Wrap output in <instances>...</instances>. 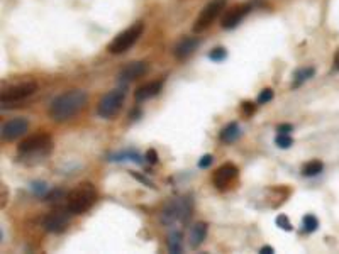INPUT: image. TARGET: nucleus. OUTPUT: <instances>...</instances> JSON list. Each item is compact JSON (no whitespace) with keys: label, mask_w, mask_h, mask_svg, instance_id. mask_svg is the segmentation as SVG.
Wrapping results in <instances>:
<instances>
[{"label":"nucleus","mask_w":339,"mask_h":254,"mask_svg":"<svg viewBox=\"0 0 339 254\" xmlns=\"http://www.w3.org/2000/svg\"><path fill=\"white\" fill-rule=\"evenodd\" d=\"M87 98H89V95L82 88H71V90L63 92V94L55 97L51 100V103H49V117L55 122L70 121L71 117H75L85 107Z\"/></svg>","instance_id":"1"},{"label":"nucleus","mask_w":339,"mask_h":254,"mask_svg":"<svg viewBox=\"0 0 339 254\" xmlns=\"http://www.w3.org/2000/svg\"><path fill=\"white\" fill-rule=\"evenodd\" d=\"M97 198H98V193H97V188L93 187V183L83 182L66 195V209L73 215H82L89 209H92L93 203L97 202Z\"/></svg>","instance_id":"2"},{"label":"nucleus","mask_w":339,"mask_h":254,"mask_svg":"<svg viewBox=\"0 0 339 254\" xmlns=\"http://www.w3.org/2000/svg\"><path fill=\"white\" fill-rule=\"evenodd\" d=\"M144 32V22L138 21L132 26H129L127 29H124L123 32H119L112 41L107 44V51L110 55H123L127 49H131L132 46L138 42V39L143 36Z\"/></svg>","instance_id":"3"},{"label":"nucleus","mask_w":339,"mask_h":254,"mask_svg":"<svg viewBox=\"0 0 339 254\" xmlns=\"http://www.w3.org/2000/svg\"><path fill=\"white\" fill-rule=\"evenodd\" d=\"M53 148V139L48 132H39L34 136L28 137L17 146L19 156L24 159L28 158H37V156H46Z\"/></svg>","instance_id":"4"},{"label":"nucleus","mask_w":339,"mask_h":254,"mask_svg":"<svg viewBox=\"0 0 339 254\" xmlns=\"http://www.w3.org/2000/svg\"><path fill=\"white\" fill-rule=\"evenodd\" d=\"M125 100V90L124 88H112L110 92L104 95L98 102L97 114L102 119H114L121 112Z\"/></svg>","instance_id":"5"},{"label":"nucleus","mask_w":339,"mask_h":254,"mask_svg":"<svg viewBox=\"0 0 339 254\" xmlns=\"http://www.w3.org/2000/svg\"><path fill=\"white\" fill-rule=\"evenodd\" d=\"M227 0H211L209 3H205V7L200 10L199 17L195 19V24H193V32L200 34L204 31H207L212 26V22L219 17V14L224 10Z\"/></svg>","instance_id":"6"},{"label":"nucleus","mask_w":339,"mask_h":254,"mask_svg":"<svg viewBox=\"0 0 339 254\" xmlns=\"http://www.w3.org/2000/svg\"><path fill=\"white\" fill-rule=\"evenodd\" d=\"M37 92V83L36 82H22L12 87L5 88L0 94V100L2 103H12V102H22V100L29 98L31 95H34Z\"/></svg>","instance_id":"7"},{"label":"nucleus","mask_w":339,"mask_h":254,"mask_svg":"<svg viewBox=\"0 0 339 254\" xmlns=\"http://www.w3.org/2000/svg\"><path fill=\"white\" fill-rule=\"evenodd\" d=\"M71 215H73V214L66 209V205H64V209H55L53 212H49L46 217L43 219L44 230L53 232V234L63 232V230L68 227V224H70Z\"/></svg>","instance_id":"8"},{"label":"nucleus","mask_w":339,"mask_h":254,"mask_svg":"<svg viewBox=\"0 0 339 254\" xmlns=\"http://www.w3.org/2000/svg\"><path fill=\"white\" fill-rule=\"evenodd\" d=\"M239 176V168L232 163H224L222 166H219L212 175V183L217 190H227L234 180Z\"/></svg>","instance_id":"9"},{"label":"nucleus","mask_w":339,"mask_h":254,"mask_svg":"<svg viewBox=\"0 0 339 254\" xmlns=\"http://www.w3.org/2000/svg\"><path fill=\"white\" fill-rule=\"evenodd\" d=\"M249 12H251V3H239V5L231 7V9H227V12L222 15V19H220V28L226 31L238 28L243 22V19H245Z\"/></svg>","instance_id":"10"},{"label":"nucleus","mask_w":339,"mask_h":254,"mask_svg":"<svg viewBox=\"0 0 339 254\" xmlns=\"http://www.w3.org/2000/svg\"><path fill=\"white\" fill-rule=\"evenodd\" d=\"M29 130V121L26 117H16L2 124V139L10 142L24 136Z\"/></svg>","instance_id":"11"},{"label":"nucleus","mask_w":339,"mask_h":254,"mask_svg":"<svg viewBox=\"0 0 339 254\" xmlns=\"http://www.w3.org/2000/svg\"><path fill=\"white\" fill-rule=\"evenodd\" d=\"M150 70V66H148L146 61H132V63H129L127 66H124L123 70L119 73V82L121 83H131L134 82V80L141 78V76H144Z\"/></svg>","instance_id":"12"},{"label":"nucleus","mask_w":339,"mask_h":254,"mask_svg":"<svg viewBox=\"0 0 339 254\" xmlns=\"http://www.w3.org/2000/svg\"><path fill=\"white\" fill-rule=\"evenodd\" d=\"M199 44H200V39H197V37H192V36L184 37V39L178 41L177 46L173 48V56L177 58L178 61H184L193 55V51L199 48Z\"/></svg>","instance_id":"13"},{"label":"nucleus","mask_w":339,"mask_h":254,"mask_svg":"<svg viewBox=\"0 0 339 254\" xmlns=\"http://www.w3.org/2000/svg\"><path fill=\"white\" fill-rule=\"evenodd\" d=\"M161 88H163V80H153V82L141 85L134 92V100L136 102H144V100L153 98L161 92Z\"/></svg>","instance_id":"14"},{"label":"nucleus","mask_w":339,"mask_h":254,"mask_svg":"<svg viewBox=\"0 0 339 254\" xmlns=\"http://www.w3.org/2000/svg\"><path fill=\"white\" fill-rule=\"evenodd\" d=\"M182 217V198L171 200L170 203H166V207L161 212V222L165 225H173L177 221H180Z\"/></svg>","instance_id":"15"},{"label":"nucleus","mask_w":339,"mask_h":254,"mask_svg":"<svg viewBox=\"0 0 339 254\" xmlns=\"http://www.w3.org/2000/svg\"><path fill=\"white\" fill-rule=\"evenodd\" d=\"M207 232H209L207 222H197V224H193L192 230H190V248L192 249L199 248L202 242L205 241V237H207Z\"/></svg>","instance_id":"16"},{"label":"nucleus","mask_w":339,"mask_h":254,"mask_svg":"<svg viewBox=\"0 0 339 254\" xmlns=\"http://www.w3.org/2000/svg\"><path fill=\"white\" fill-rule=\"evenodd\" d=\"M239 137V126L238 122H229L222 130H220V141L226 142V144H231Z\"/></svg>","instance_id":"17"},{"label":"nucleus","mask_w":339,"mask_h":254,"mask_svg":"<svg viewBox=\"0 0 339 254\" xmlns=\"http://www.w3.org/2000/svg\"><path fill=\"white\" fill-rule=\"evenodd\" d=\"M314 75H315V70L312 66L300 68V70H297L295 75H293V88H299L300 85H304L307 80H310Z\"/></svg>","instance_id":"18"},{"label":"nucleus","mask_w":339,"mask_h":254,"mask_svg":"<svg viewBox=\"0 0 339 254\" xmlns=\"http://www.w3.org/2000/svg\"><path fill=\"white\" fill-rule=\"evenodd\" d=\"M168 249L170 253L173 254H180L184 251V236L178 230H173V232L168 236Z\"/></svg>","instance_id":"19"},{"label":"nucleus","mask_w":339,"mask_h":254,"mask_svg":"<svg viewBox=\"0 0 339 254\" xmlns=\"http://www.w3.org/2000/svg\"><path fill=\"white\" fill-rule=\"evenodd\" d=\"M324 169V163L322 161H319V159H312V161H308V163L304 164V168H302V175L304 176H307V178H310V176H315V175H319Z\"/></svg>","instance_id":"20"},{"label":"nucleus","mask_w":339,"mask_h":254,"mask_svg":"<svg viewBox=\"0 0 339 254\" xmlns=\"http://www.w3.org/2000/svg\"><path fill=\"white\" fill-rule=\"evenodd\" d=\"M112 161H125V159H131L134 161V163L138 164H143V161H146L143 156L138 155L136 151H123V153H117V155H114L112 158H110Z\"/></svg>","instance_id":"21"},{"label":"nucleus","mask_w":339,"mask_h":254,"mask_svg":"<svg viewBox=\"0 0 339 254\" xmlns=\"http://www.w3.org/2000/svg\"><path fill=\"white\" fill-rule=\"evenodd\" d=\"M68 193H64L62 188H55V190H49L46 195H44V200H48L49 203H56L60 202L63 197H66Z\"/></svg>","instance_id":"22"},{"label":"nucleus","mask_w":339,"mask_h":254,"mask_svg":"<svg viewBox=\"0 0 339 254\" xmlns=\"http://www.w3.org/2000/svg\"><path fill=\"white\" fill-rule=\"evenodd\" d=\"M227 58V51L226 48H214L211 53H209V60L211 61H216V63H219V61H224Z\"/></svg>","instance_id":"23"},{"label":"nucleus","mask_w":339,"mask_h":254,"mask_svg":"<svg viewBox=\"0 0 339 254\" xmlns=\"http://www.w3.org/2000/svg\"><path fill=\"white\" fill-rule=\"evenodd\" d=\"M275 144L278 146V148H281V149H288L293 144V139L288 136V134H277Z\"/></svg>","instance_id":"24"},{"label":"nucleus","mask_w":339,"mask_h":254,"mask_svg":"<svg viewBox=\"0 0 339 254\" xmlns=\"http://www.w3.org/2000/svg\"><path fill=\"white\" fill-rule=\"evenodd\" d=\"M273 97H275V94H273L272 88H263V90L260 92V95H258V98H256V103H260V105L268 103V102H272Z\"/></svg>","instance_id":"25"},{"label":"nucleus","mask_w":339,"mask_h":254,"mask_svg":"<svg viewBox=\"0 0 339 254\" xmlns=\"http://www.w3.org/2000/svg\"><path fill=\"white\" fill-rule=\"evenodd\" d=\"M317 227H319V222L314 215H306V217H304V230H306V232H314Z\"/></svg>","instance_id":"26"},{"label":"nucleus","mask_w":339,"mask_h":254,"mask_svg":"<svg viewBox=\"0 0 339 254\" xmlns=\"http://www.w3.org/2000/svg\"><path fill=\"white\" fill-rule=\"evenodd\" d=\"M277 225L280 227V229H283V230H287V232H292L293 230V225L288 222V217L287 215H278L277 217Z\"/></svg>","instance_id":"27"},{"label":"nucleus","mask_w":339,"mask_h":254,"mask_svg":"<svg viewBox=\"0 0 339 254\" xmlns=\"http://www.w3.org/2000/svg\"><path fill=\"white\" fill-rule=\"evenodd\" d=\"M241 112L246 115V117H251L254 112H256V103H253V102H243L241 103Z\"/></svg>","instance_id":"28"},{"label":"nucleus","mask_w":339,"mask_h":254,"mask_svg":"<svg viewBox=\"0 0 339 254\" xmlns=\"http://www.w3.org/2000/svg\"><path fill=\"white\" fill-rule=\"evenodd\" d=\"M144 159H146L150 164H156V163H158L159 158H158V153H156V149H153V148L148 149L146 155H144Z\"/></svg>","instance_id":"29"},{"label":"nucleus","mask_w":339,"mask_h":254,"mask_svg":"<svg viewBox=\"0 0 339 254\" xmlns=\"http://www.w3.org/2000/svg\"><path fill=\"white\" fill-rule=\"evenodd\" d=\"M32 190L36 191L37 195H44L46 191H49V188H48V185L46 183H43V182H32Z\"/></svg>","instance_id":"30"},{"label":"nucleus","mask_w":339,"mask_h":254,"mask_svg":"<svg viewBox=\"0 0 339 254\" xmlns=\"http://www.w3.org/2000/svg\"><path fill=\"white\" fill-rule=\"evenodd\" d=\"M212 161H214V156H212V155H204L200 158V161H199V168H202V169L209 168L212 164Z\"/></svg>","instance_id":"31"},{"label":"nucleus","mask_w":339,"mask_h":254,"mask_svg":"<svg viewBox=\"0 0 339 254\" xmlns=\"http://www.w3.org/2000/svg\"><path fill=\"white\" fill-rule=\"evenodd\" d=\"M132 176H134L136 180H138V182H141V183H144L146 185V187H150V188H156L154 185H153V182H150V180L146 178V176H143V175H139V173H132Z\"/></svg>","instance_id":"32"},{"label":"nucleus","mask_w":339,"mask_h":254,"mask_svg":"<svg viewBox=\"0 0 339 254\" xmlns=\"http://www.w3.org/2000/svg\"><path fill=\"white\" fill-rule=\"evenodd\" d=\"M293 130V126L292 124H280L277 127V132L278 134H290Z\"/></svg>","instance_id":"33"},{"label":"nucleus","mask_w":339,"mask_h":254,"mask_svg":"<svg viewBox=\"0 0 339 254\" xmlns=\"http://www.w3.org/2000/svg\"><path fill=\"white\" fill-rule=\"evenodd\" d=\"M260 253L261 254H273L275 253V249H273L272 246H263V248L260 249Z\"/></svg>","instance_id":"34"},{"label":"nucleus","mask_w":339,"mask_h":254,"mask_svg":"<svg viewBox=\"0 0 339 254\" xmlns=\"http://www.w3.org/2000/svg\"><path fill=\"white\" fill-rule=\"evenodd\" d=\"M334 68L339 70V49L336 51V55H334Z\"/></svg>","instance_id":"35"}]
</instances>
